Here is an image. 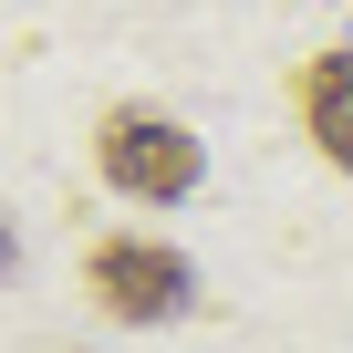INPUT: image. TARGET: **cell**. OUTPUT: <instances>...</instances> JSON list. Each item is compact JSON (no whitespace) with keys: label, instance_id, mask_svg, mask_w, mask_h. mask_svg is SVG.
I'll return each instance as SVG.
<instances>
[{"label":"cell","instance_id":"3","mask_svg":"<svg viewBox=\"0 0 353 353\" xmlns=\"http://www.w3.org/2000/svg\"><path fill=\"white\" fill-rule=\"evenodd\" d=\"M291 114H301V135L353 176V42L343 52H312L301 63V83H291Z\"/></svg>","mask_w":353,"mask_h":353},{"label":"cell","instance_id":"2","mask_svg":"<svg viewBox=\"0 0 353 353\" xmlns=\"http://www.w3.org/2000/svg\"><path fill=\"white\" fill-rule=\"evenodd\" d=\"M83 291H94V312L104 322H188L198 312V260L176 250V239H156V229H104L94 250H83Z\"/></svg>","mask_w":353,"mask_h":353},{"label":"cell","instance_id":"1","mask_svg":"<svg viewBox=\"0 0 353 353\" xmlns=\"http://www.w3.org/2000/svg\"><path fill=\"white\" fill-rule=\"evenodd\" d=\"M94 166H104V188L135 198V208H176V198L208 188V145L176 125L166 104H114L94 125Z\"/></svg>","mask_w":353,"mask_h":353},{"label":"cell","instance_id":"4","mask_svg":"<svg viewBox=\"0 0 353 353\" xmlns=\"http://www.w3.org/2000/svg\"><path fill=\"white\" fill-rule=\"evenodd\" d=\"M21 270V229H11V208H0V281Z\"/></svg>","mask_w":353,"mask_h":353}]
</instances>
